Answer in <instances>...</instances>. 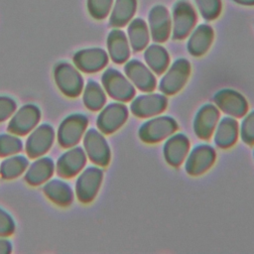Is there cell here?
I'll return each mask as SVG.
<instances>
[{"label":"cell","instance_id":"1","mask_svg":"<svg viewBox=\"0 0 254 254\" xmlns=\"http://www.w3.org/2000/svg\"><path fill=\"white\" fill-rule=\"evenodd\" d=\"M54 78L58 88L67 97H77L82 92V75L75 65L67 62H60L55 65Z\"/></svg>","mask_w":254,"mask_h":254},{"label":"cell","instance_id":"2","mask_svg":"<svg viewBox=\"0 0 254 254\" xmlns=\"http://www.w3.org/2000/svg\"><path fill=\"white\" fill-rule=\"evenodd\" d=\"M88 125V119L84 114L73 113L66 116L60 124L57 132V140L63 148L76 146L82 139Z\"/></svg>","mask_w":254,"mask_h":254},{"label":"cell","instance_id":"3","mask_svg":"<svg viewBox=\"0 0 254 254\" xmlns=\"http://www.w3.org/2000/svg\"><path fill=\"white\" fill-rule=\"evenodd\" d=\"M103 172L99 167L89 166L83 169L75 182V195L83 203L92 201L101 186Z\"/></svg>","mask_w":254,"mask_h":254},{"label":"cell","instance_id":"4","mask_svg":"<svg viewBox=\"0 0 254 254\" xmlns=\"http://www.w3.org/2000/svg\"><path fill=\"white\" fill-rule=\"evenodd\" d=\"M41 120V109L34 103H27L16 109L8 122L7 130L15 135L29 134Z\"/></svg>","mask_w":254,"mask_h":254},{"label":"cell","instance_id":"5","mask_svg":"<svg viewBox=\"0 0 254 254\" xmlns=\"http://www.w3.org/2000/svg\"><path fill=\"white\" fill-rule=\"evenodd\" d=\"M83 150L86 157L98 167H106L110 161V148L102 132L95 128L85 131L83 137Z\"/></svg>","mask_w":254,"mask_h":254},{"label":"cell","instance_id":"6","mask_svg":"<svg viewBox=\"0 0 254 254\" xmlns=\"http://www.w3.org/2000/svg\"><path fill=\"white\" fill-rule=\"evenodd\" d=\"M101 82L106 93L115 100L125 102L135 95V88L131 81L117 69H106L101 76Z\"/></svg>","mask_w":254,"mask_h":254},{"label":"cell","instance_id":"7","mask_svg":"<svg viewBox=\"0 0 254 254\" xmlns=\"http://www.w3.org/2000/svg\"><path fill=\"white\" fill-rule=\"evenodd\" d=\"M55 130L51 124L43 123L36 126L25 142V152L31 159L44 156L55 141Z\"/></svg>","mask_w":254,"mask_h":254},{"label":"cell","instance_id":"8","mask_svg":"<svg viewBox=\"0 0 254 254\" xmlns=\"http://www.w3.org/2000/svg\"><path fill=\"white\" fill-rule=\"evenodd\" d=\"M178 129L176 120L159 116L146 121L139 129V137L145 143H157L170 137Z\"/></svg>","mask_w":254,"mask_h":254},{"label":"cell","instance_id":"9","mask_svg":"<svg viewBox=\"0 0 254 254\" xmlns=\"http://www.w3.org/2000/svg\"><path fill=\"white\" fill-rule=\"evenodd\" d=\"M190 73V64L185 59L177 60L166 71L160 81L159 88L166 95L179 92L187 83Z\"/></svg>","mask_w":254,"mask_h":254},{"label":"cell","instance_id":"10","mask_svg":"<svg viewBox=\"0 0 254 254\" xmlns=\"http://www.w3.org/2000/svg\"><path fill=\"white\" fill-rule=\"evenodd\" d=\"M195 21L196 13L193 7L185 0L177 2L173 9L172 38L174 40L186 38L194 27Z\"/></svg>","mask_w":254,"mask_h":254},{"label":"cell","instance_id":"11","mask_svg":"<svg viewBox=\"0 0 254 254\" xmlns=\"http://www.w3.org/2000/svg\"><path fill=\"white\" fill-rule=\"evenodd\" d=\"M86 158L83 148L79 146L70 147L59 157L55 171L61 178H72L83 170Z\"/></svg>","mask_w":254,"mask_h":254},{"label":"cell","instance_id":"12","mask_svg":"<svg viewBox=\"0 0 254 254\" xmlns=\"http://www.w3.org/2000/svg\"><path fill=\"white\" fill-rule=\"evenodd\" d=\"M128 118L127 107L120 102H112L101 108L96 119V125L100 132L111 134L118 130Z\"/></svg>","mask_w":254,"mask_h":254},{"label":"cell","instance_id":"13","mask_svg":"<svg viewBox=\"0 0 254 254\" xmlns=\"http://www.w3.org/2000/svg\"><path fill=\"white\" fill-rule=\"evenodd\" d=\"M213 100L218 109L232 117H242L248 110V103L244 96L233 89L219 90Z\"/></svg>","mask_w":254,"mask_h":254},{"label":"cell","instance_id":"14","mask_svg":"<svg viewBox=\"0 0 254 254\" xmlns=\"http://www.w3.org/2000/svg\"><path fill=\"white\" fill-rule=\"evenodd\" d=\"M168 100L165 95L159 93H147L137 96L130 105L131 112L141 118L155 116L167 107Z\"/></svg>","mask_w":254,"mask_h":254},{"label":"cell","instance_id":"15","mask_svg":"<svg viewBox=\"0 0 254 254\" xmlns=\"http://www.w3.org/2000/svg\"><path fill=\"white\" fill-rule=\"evenodd\" d=\"M108 63L106 52L100 48H88L77 51L73 55L74 65L83 72H96Z\"/></svg>","mask_w":254,"mask_h":254},{"label":"cell","instance_id":"16","mask_svg":"<svg viewBox=\"0 0 254 254\" xmlns=\"http://www.w3.org/2000/svg\"><path fill=\"white\" fill-rule=\"evenodd\" d=\"M214 149L206 144L196 146L189 155L186 162V171L190 176H199L206 172L215 161Z\"/></svg>","mask_w":254,"mask_h":254},{"label":"cell","instance_id":"17","mask_svg":"<svg viewBox=\"0 0 254 254\" xmlns=\"http://www.w3.org/2000/svg\"><path fill=\"white\" fill-rule=\"evenodd\" d=\"M55 162L51 157L41 156L29 164L24 173L25 182L33 187L45 184L49 181L55 172Z\"/></svg>","mask_w":254,"mask_h":254},{"label":"cell","instance_id":"18","mask_svg":"<svg viewBox=\"0 0 254 254\" xmlns=\"http://www.w3.org/2000/svg\"><path fill=\"white\" fill-rule=\"evenodd\" d=\"M124 71L128 79L142 91H152L156 87V78L150 68L139 61H129Z\"/></svg>","mask_w":254,"mask_h":254},{"label":"cell","instance_id":"19","mask_svg":"<svg viewBox=\"0 0 254 254\" xmlns=\"http://www.w3.org/2000/svg\"><path fill=\"white\" fill-rule=\"evenodd\" d=\"M171 17L166 7L162 5L155 6L149 14V26L152 39L157 43H163L168 40L171 27Z\"/></svg>","mask_w":254,"mask_h":254},{"label":"cell","instance_id":"20","mask_svg":"<svg viewBox=\"0 0 254 254\" xmlns=\"http://www.w3.org/2000/svg\"><path fill=\"white\" fill-rule=\"evenodd\" d=\"M219 111L213 104L203 105L195 115L193 121V130L200 139L207 140L211 137L218 123Z\"/></svg>","mask_w":254,"mask_h":254},{"label":"cell","instance_id":"21","mask_svg":"<svg viewBox=\"0 0 254 254\" xmlns=\"http://www.w3.org/2000/svg\"><path fill=\"white\" fill-rule=\"evenodd\" d=\"M45 195L55 204L68 206L73 201L74 192L70 185L61 179H50L44 184Z\"/></svg>","mask_w":254,"mask_h":254},{"label":"cell","instance_id":"22","mask_svg":"<svg viewBox=\"0 0 254 254\" xmlns=\"http://www.w3.org/2000/svg\"><path fill=\"white\" fill-rule=\"evenodd\" d=\"M190 148V141L184 134L171 136L164 145V157L169 165L179 167L186 159Z\"/></svg>","mask_w":254,"mask_h":254},{"label":"cell","instance_id":"23","mask_svg":"<svg viewBox=\"0 0 254 254\" xmlns=\"http://www.w3.org/2000/svg\"><path fill=\"white\" fill-rule=\"evenodd\" d=\"M213 40L212 28L202 24L197 26L191 33L188 41V50L190 54L195 57L202 56L207 52Z\"/></svg>","mask_w":254,"mask_h":254},{"label":"cell","instance_id":"24","mask_svg":"<svg viewBox=\"0 0 254 254\" xmlns=\"http://www.w3.org/2000/svg\"><path fill=\"white\" fill-rule=\"evenodd\" d=\"M107 49L111 60L116 64L125 63L130 55V47L126 35L114 29L107 37Z\"/></svg>","mask_w":254,"mask_h":254},{"label":"cell","instance_id":"25","mask_svg":"<svg viewBox=\"0 0 254 254\" xmlns=\"http://www.w3.org/2000/svg\"><path fill=\"white\" fill-rule=\"evenodd\" d=\"M238 137V124L234 118L224 117L215 127L214 142L222 149L231 147Z\"/></svg>","mask_w":254,"mask_h":254},{"label":"cell","instance_id":"26","mask_svg":"<svg viewBox=\"0 0 254 254\" xmlns=\"http://www.w3.org/2000/svg\"><path fill=\"white\" fill-rule=\"evenodd\" d=\"M29 164L28 158L23 155L5 157L0 164V176L4 180H14L26 172Z\"/></svg>","mask_w":254,"mask_h":254},{"label":"cell","instance_id":"27","mask_svg":"<svg viewBox=\"0 0 254 254\" xmlns=\"http://www.w3.org/2000/svg\"><path fill=\"white\" fill-rule=\"evenodd\" d=\"M82 101L87 109L98 111L105 105V91L98 82L89 79L82 89Z\"/></svg>","mask_w":254,"mask_h":254},{"label":"cell","instance_id":"28","mask_svg":"<svg viewBox=\"0 0 254 254\" xmlns=\"http://www.w3.org/2000/svg\"><path fill=\"white\" fill-rule=\"evenodd\" d=\"M136 0H115L109 19L112 27H122L133 17L136 10Z\"/></svg>","mask_w":254,"mask_h":254},{"label":"cell","instance_id":"29","mask_svg":"<svg viewBox=\"0 0 254 254\" xmlns=\"http://www.w3.org/2000/svg\"><path fill=\"white\" fill-rule=\"evenodd\" d=\"M144 57L148 66L158 74L164 72L169 65V54L160 45L149 46L145 51Z\"/></svg>","mask_w":254,"mask_h":254},{"label":"cell","instance_id":"30","mask_svg":"<svg viewBox=\"0 0 254 254\" xmlns=\"http://www.w3.org/2000/svg\"><path fill=\"white\" fill-rule=\"evenodd\" d=\"M128 40L131 48L136 51H142L149 43V30L144 20L134 19L128 27Z\"/></svg>","mask_w":254,"mask_h":254},{"label":"cell","instance_id":"31","mask_svg":"<svg viewBox=\"0 0 254 254\" xmlns=\"http://www.w3.org/2000/svg\"><path fill=\"white\" fill-rule=\"evenodd\" d=\"M23 149V141L18 135L12 133L0 134V157L18 154Z\"/></svg>","mask_w":254,"mask_h":254},{"label":"cell","instance_id":"32","mask_svg":"<svg viewBox=\"0 0 254 254\" xmlns=\"http://www.w3.org/2000/svg\"><path fill=\"white\" fill-rule=\"evenodd\" d=\"M201 16L206 20L215 19L221 10L220 0H194Z\"/></svg>","mask_w":254,"mask_h":254},{"label":"cell","instance_id":"33","mask_svg":"<svg viewBox=\"0 0 254 254\" xmlns=\"http://www.w3.org/2000/svg\"><path fill=\"white\" fill-rule=\"evenodd\" d=\"M113 0H87V9L89 14L97 20L104 19L112 6Z\"/></svg>","mask_w":254,"mask_h":254},{"label":"cell","instance_id":"34","mask_svg":"<svg viewBox=\"0 0 254 254\" xmlns=\"http://www.w3.org/2000/svg\"><path fill=\"white\" fill-rule=\"evenodd\" d=\"M240 136L246 144H254V110L244 117L240 127Z\"/></svg>","mask_w":254,"mask_h":254},{"label":"cell","instance_id":"35","mask_svg":"<svg viewBox=\"0 0 254 254\" xmlns=\"http://www.w3.org/2000/svg\"><path fill=\"white\" fill-rule=\"evenodd\" d=\"M17 109V102L8 95H0V122L9 119Z\"/></svg>","mask_w":254,"mask_h":254},{"label":"cell","instance_id":"36","mask_svg":"<svg viewBox=\"0 0 254 254\" xmlns=\"http://www.w3.org/2000/svg\"><path fill=\"white\" fill-rule=\"evenodd\" d=\"M16 228L15 221L11 214L0 207V237H8L14 233Z\"/></svg>","mask_w":254,"mask_h":254},{"label":"cell","instance_id":"37","mask_svg":"<svg viewBox=\"0 0 254 254\" xmlns=\"http://www.w3.org/2000/svg\"><path fill=\"white\" fill-rule=\"evenodd\" d=\"M12 252V243L6 237H0V254H9Z\"/></svg>","mask_w":254,"mask_h":254},{"label":"cell","instance_id":"38","mask_svg":"<svg viewBox=\"0 0 254 254\" xmlns=\"http://www.w3.org/2000/svg\"><path fill=\"white\" fill-rule=\"evenodd\" d=\"M234 1L242 5H248V6L254 5V0H234Z\"/></svg>","mask_w":254,"mask_h":254}]
</instances>
